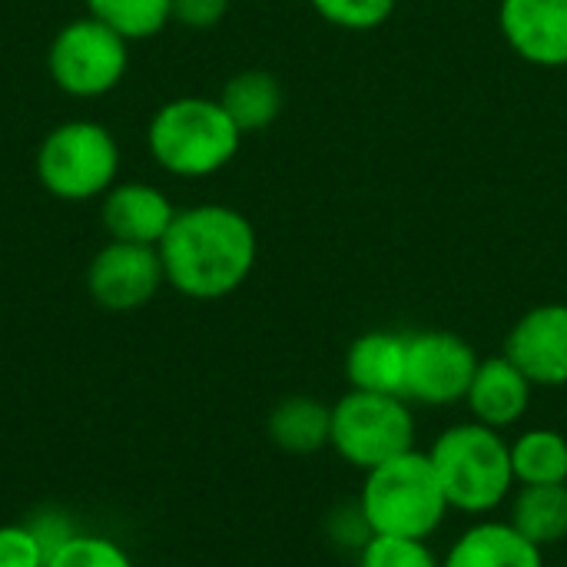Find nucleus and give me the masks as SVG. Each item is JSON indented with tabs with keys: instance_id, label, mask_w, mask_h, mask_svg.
I'll list each match as a JSON object with an SVG mask.
<instances>
[{
	"instance_id": "obj_19",
	"label": "nucleus",
	"mask_w": 567,
	"mask_h": 567,
	"mask_svg": "<svg viewBox=\"0 0 567 567\" xmlns=\"http://www.w3.org/2000/svg\"><path fill=\"white\" fill-rule=\"evenodd\" d=\"M515 485L567 482V435L558 429H528L508 442Z\"/></svg>"
},
{
	"instance_id": "obj_13",
	"label": "nucleus",
	"mask_w": 567,
	"mask_h": 567,
	"mask_svg": "<svg viewBox=\"0 0 567 567\" xmlns=\"http://www.w3.org/2000/svg\"><path fill=\"white\" fill-rule=\"evenodd\" d=\"M532 382L525 372L502 352L495 359H482L475 369V379L468 385L465 405L472 412V422H482L488 429H512L528 415L532 405Z\"/></svg>"
},
{
	"instance_id": "obj_25",
	"label": "nucleus",
	"mask_w": 567,
	"mask_h": 567,
	"mask_svg": "<svg viewBox=\"0 0 567 567\" xmlns=\"http://www.w3.org/2000/svg\"><path fill=\"white\" fill-rule=\"evenodd\" d=\"M27 525H30V532L37 535V542L43 545L47 561H50L53 551H60V548L80 532V528L73 525V518H70L63 508H40V512H33V515L27 518Z\"/></svg>"
},
{
	"instance_id": "obj_21",
	"label": "nucleus",
	"mask_w": 567,
	"mask_h": 567,
	"mask_svg": "<svg viewBox=\"0 0 567 567\" xmlns=\"http://www.w3.org/2000/svg\"><path fill=\"white\" fill-rule=\"evenodd\" d=\"M47 567H136L130 551L116 545L113 538L76 532L60 551L50 555Z\"/></svg>"
},
{
	"instance_id": "obj_3",
	"label": "nucleus",
	"mask_w": 567,
	"mask_h": 567,
	"mask_svg": "<svg viewBox=\"0 0 567 567\" xmlns=\"http://www.w3.org/2000/svg\"><path fill=\"white\" fill-rule=\"evenodd\" d=\"M449 498L432 468L429 452H405L372 472H365L359 518L369 535L429 542L445 515Z\"/></svg>"
},
{
	"instance_id": "obj_11",
	"label": "nucleus",
	"mask_w": 567,
	"mask_h": 567,
	"mask_svg": "<svg viewBox=\"0 0 567 567\" xmlns=\"http://www.w3.org/2000/svg\"><path fill=\"white\" fill-rule=\"evenodd\" d=\"M498 27L505 43L532 66H567V0H502Z\"/></svg>"
},
{
	"instance_id": "obj_1",
	"label": "nucleus",
	"mask_w": 567,
	"mask_h": 567,
	"mask_svg": "<svg viewBox=\"0 0 567 567\" xmlns=\"http://www.w3.org/2000/svg\"><path fill=\"white\" fill-rule=\"evenodd\" d=\"M159 249L166 286L196 302L233 296L256 269V226L233 206L196 203L176 209Z\"/></svg>"
},
{
	"instance_id": "obj_14",
	"label": "nucleus",
	"mask_w": 567,
	"mask_h": 567,
	"mask_svg": "<svg viewBox=\"0 0 567 567\" xmlns=\"http://www.w3.org/2000/svg\"><path fill=\"white\" fill-rule=\"evenodd\" d=\"M405 359H409V336L375 329V332L359 336L349 346L346 379L359 392L402 395L405 392Z\"/></svg>"
},
{
	"instance_id": "obj_4",
	"label": "nucleus",
	"mask_w": 567,
	"mask_h": 567,
	"mask_svg": "<svg viewBox=\"0 0 567 567\" xmlns=\"http://www.w3.org/2000/svg\"><path fill=\"white\" fill-rule=\"evenodd\" d=\"M429 458L452 512L488 515L515 492L508 442L498 429L482 422L445 429L429 449Z\"/></svg>"
},
{
	"instance_id": "obj_7",
	"label": "nucleus",
	"mask_w": 567,
	"mask_h": 567,
	"mask_svg": "<svg viewBox=\"0 0 567 567\" xmlns=\"http://www.w3.org/2000/svg\"><path fill=\"white\" fill-rule=\"evenodd\" d=\"M47 70L66 96L100 100L123 83L130 70V40L90 13L76 17L53 33Z\"/></svg>"
},
{
	"instance_id": "obj_12",
	"label": "nucleus",
	"mask_w": 567,
	"mask_h": 567,
	"mask_svg": "<svg viewBox=\"0 0 567 567\" xmlns=\"http://www.w3.org/2000/svg\"><path fill=\"white\" fill-rule=\"evenodd\" d=\"M176 219V206L163 189L143 179H116L100 199V223L110 239L159 246Z\"/></svg>"
},
{
	"instance_id": "obj_22",
	"label": "nucleus",
	"mask_w": 567,
	"mask_h": 567,
	"mask_svg": "<svg viewBox=\"0 0 567 567\" xmlns=\"http://www.w3.org/2000/svg\"><path fill=\"white\" fill-rule=\"evenodd\" d=\"M309 3L326 23L355 33L382 27L399 7V0H309Z\"/></svg>"
},
{
	"instance_id": "obj_8",
	"label": "nucleus",
	"mask_w": 567,
	"mask_h": 567,
	"mask_svg": "<svg viewBox=\"0 0 567 567\" xmlns=\"http://www.w3.org/2000/svg\"><path fill=\"white\" fill-rule=\"evenodd\" d=\"M475 349L445 329L412 332L405 359V402L419 405H458L478 369Z\"/></svg>"
},
{
	"instance_id": "obj_23",
	"label": "nucleus",
	"mask_w": 567,
	"mask_h": 567,
	"mask_svg": "<svg viewBox=\"0 0 567 567\" xmlns=\"http://www.w3.org/2000/svg\"><path fill=\"white\" fill-rule=\"evenodd\" d=\"M359 567H442V561L435 558L429 542L369 535L359 551Z\"/></svg>"
},
{
	"instance_id": "obj_18",
	"label": "nucleus",
	"mask_w": 567,
	"mask_h": 567,
	"mask_svg": "<svg viewBox=\"0 0 567 567\" xmlns=\"http://www.w3.org/2000/svg\"><path fill=\"white\" fill-rule=\"evenodd\" d=\"M508 525L535 548H551L567 538V482L561 485H518L512 495Z\"/></svg>"
},
{
	"instance_id": "obj_9",
	"label": "nucleus",
	"mask_w": 567,
	"mask_h": 567,
	"mask_svg": "<svg viewBox=\"0 0 567 567\" xmlns=\"http://www.w3.org/2000/svg\"><path fill=\"white\" fill-rule=\"evenodd\" d=\"M166 286L159 249L140 243H103L86 266V292L106 312H136Z\"/></svg>"
},
{
	"instance_id": "obj_6",
	"label": "nucleus",
	"mask_w": 567,
	"mask_h": 567,
	"mask_svg": "<svg viewBox=\"0 0 567 567\" xmlns=\"http://www.w3.org/2000/svg\"><path fill=\"white\" fill-rule=\"evenodd\" d=\"M329 449L346 465L372 472L415 449V415L402 395L349 389L332 405Z\"/></svg>"
},
{
	"instance_id": "obj_26",
	"label": "nucleus",
	"mask_w": 567,
	"mask_h": 567,
	"mask_svg": "<svg viewBox=\"0 0 567 567\" xmlns=\"http://www.w3.org/2000/svg\"><path fill=\"white\" fill-rule=\"evenodd\" d=\"M173 20L186 30H213L226 20L233 0H169Z\"/></svg>"
},
{
	"instance_id": "obj_15",
	"label": "nucleus",
	"mask_w": 567,
	"mask_h": 567,
	"mask_svg": "<svg viewBox=\"0 0 567 567\" xmlns=\"http://www.w3.org/2000/svg\"><path fill=\"white\" fill-rule=\"evenodd\" d=\"M442 567H545V558L508 522H478L458 535Z\"/></svg>"
},
{
	"instance_id": "obj_24",
	"label": "nucleus",
	"mask_w": 567,
	"mask_h": 567,
	"mask_svg": "<svg viewBox=\"0 0 567 567\" xmlns=\"http://www.w3.org/2000/svg\"><path fill=\"white\" fill-rule=\"evenodd\" d=\"M0 567H47V551L27 522L0 525Z\"/></svg>"
},
{
	"instance_id": "obj_10",
	"label": "nucleus",
	"mask_w": 567,
	"mask_h": 567,
	"mask_svg": "<svg viewBox=\"0 0 567 567\" xmlns=\"http://www.w3.org/2000/svg\"><path fill=\"white\" fill-rule=\"evenodd\" d=\"M505 355L538 389L567 385V306L545 302L528 309L505 339Z\"/></svg>"
},
{
	"instance_id": "obj_5",
	"label": "nucleus",
	"mask_w": 567,
	"mask_h": 567,
	"mask_svg": "<svg viewBox=\"0 0 567 567\" xmlns=\"http://www.w3.org/2000/svg\"><path fill=\"white\" fill-rule=\"evenodd\" d=\"M37 183L63 203L103 199L120 176V143L96 120L56 123L37 146Z\"/></svg>"
},
{
	"instance_id": "obj_2",
	"label": "nucleus",
	"mask_w": 567,
	"mask_h": 567,
	"mask_svg": "<svg viewBox=\"0 0 567 567\" xmlns=\"http://www.w3.org/2000/svg\"><path fill=\"white\" fill-rule=\"evenodd\" d=\"M146 146L156 166L169 176L206 179L236 159L243 133L219 100L176 96L153 113L146 126Z\"/></svg>"
},
{
	"instance_id": "obj_20",
	"label": "nucleus",
	"mask_w": 567,
	"mask_h": 567,
	"mask_svg": "<svg viewBox=\"0 0 567 567\" xmlns=\"http://www.w3.org/2000/svg\"><path fill=\"white\" fill-rule=\"evenodd\" d=\"M86 13L113 27L123 40H150L173 20L169 0H86Z\"/></svg>"
},
{
	"instance_id": "obj_16",
	"label": "nucleus",
	"mask_w": 567,
	"mask_h": 567,
	"mask_svg": "<svg viewBox=\"0 0 567 567\" xmlns=\"http://www.w3.org/2000/svg\"><path fill=\"white\" fill-rule=\"evenodd\" d=\"M216 100L223 103L229 120L246 136V133H262L279 120L286 93H282V83L276 80V73L252 66V70L233 73L223 83V93Z\"/></svg>"
},
{
	"instance_id": "obj_17",
	"label": "nucleus",
	"mask_w": 567,
	"mask_h": 567,
	"mask_svg": "<svg viewBox=\"0 0 567 567\" xmlns=\"http://www.w3.org/2000/svg\"><path fill=\"white\" fill-rule=\"evenodd\" d=\"M266 432L272 445L289 455H316L329 445L332 405L312 395H289L269 412Z\"/></svg>"
}]
</instances>
